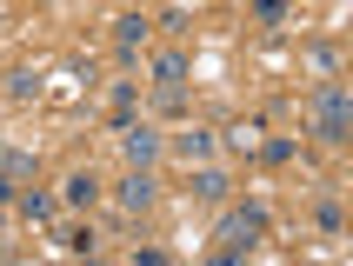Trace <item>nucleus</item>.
<instances>
[{"instance_id":"1","label":"nucleus","mask_w":353,"mask_h":266,"mask_svg":"<svg viewBox=\"0 0 353 266\" xmlns=\"http://www.w3.org/2000/svg\"><path fill=\"white\" fill-rule=\"evenodd\" d=\"M260 233H267V213H260V207H234L227 220H220V240H227V253H214V266H240V253L254 247Z\"/></svg>"},{"instance_id":"2","label":"nucleus","mask_w":353,"mask_h":266,"mask_svg":"<svg viewBox=\"0 0 353 266\" xmlns=\"http://www.w3.org/2000/svg\"><path fill=\"white\" fill-rule=\"evenodd\" d=\"M314 120H320V140H347V127H353V100H347V87H320Z\"/></svg>"},{"instance_id":"3","label":"nucleus","mask_w":353,"mask_h":266,"mask_svg":"<svg viewBox=\"0 0 353 266\" xmlns=\"http://www.w3.org/2000/svg\"><path fill=\"white\" fill-rule=\"evenodd\" d=\"M120 207H127V213H147V207H154V173H147V167H134L127 180H120Z\"/></svg>"},{"instance_id":"4","label":"nucleus","mask_w":353,"mask_h":266,"mask_svg":"<svg viewBox=\"0 0 353 266\" xmlns=\"http://www.w3.org/2000/svg\"><path fill=\"white\" fill-rule=\"evenodd\" d=\"M154 74H160V107H180V80H187V60H180V54H160V67H154Z\"/></svg>"},{"instance_id":"5","label":"nucleus","mask_w":353,"mask_h":266,"mask_svg":"<svg viewBox=\"0 0 353 266\" xmlns=\"http://www.w3.org/2000/svg\"><path fill=\"white\" fill-rule=\"evenodd\" d=\"M120 140H127V160H134V167H147V160L160 153V133H147V127H127Z\"/></svg>"},{"instance_id":"6","label":"nucleus","mask_w":353,"mask_h":266,"mask_svg":"<svg viewBox=\"0 0 353 266\" xmlns=\"http://www.w3.org/2000/svg\"><path fill=\"white\" fill-rule=\"evenodd\" d=\"M100 200V180L94 173H74V180H67V207H94Z\"/></svg>"},{"instance_id":"7","label":"nucleus","mask_w":353,"mask_h":266,"mask_svg":"<svg viewBox=\"0 0 353 266\" xmlns=\"http://www.w3.org/2000/svg\"><path fill=\"white\" fill-rule=\"evenodd\" d=\"M174 153H180V160H207V153H214V133H180V140H174Z\"/></svg>"},{"instance_id":"8","label":"nucleus","mask_w":353,"mask_h":266,"mask_svg":"<svg viewBox=\"0 0 353 266\" xmlns=\"http://www.w3.org/2000/svg\"><path fill=\"white\" fill-rule=\"evenodd\" d=\"M20 213H27L34 227H47V220H54V193H27V200H20Z\"/></svg>"},{"instance_id":"9","label":"nucleus","mask_w":353,"mask_h":266,"mask_svg":"<svg viewBox=\"0 0 353 266\" xmlns=\"http://www.w3.org/2000/svg\"><path fill=\"white\" fill-rule=\"evenodd\" d=\"M194 193H200V200H227V173H214V167L194 173Z\"/></svg>"},{"instance_id":"10","label":"nucleus","mask_w":353,"mask_h":266,"mask_svg":"<svg viewBox=\"0 0 353 266\" xmlns=\"http://www.w3.org/2000/svg\"><path fill=\"white\" fill-rule=\"evenodd\" d=\"M254 14L267 20V27H280V20H287V0H254Z\"/></svg>"},{"instance_id":"11","label":"nucleus","mask_w":353,"mask_h":266,"mask_svg":"<svg viewBox=\"0 0 353 266\" xmlns=\"http://www.w3.org/2000/svg\"><path fill=\"white\" fill-rule=\"evenodd\" d=\"M147 40V20H120V47H140Z\"/></svg>"},{"instance_id":"12","label":"nucleus","mask_w":353,"mask_h":266,"mask_svg":"<svg viewBox=\"0 0 353 266\" xmlns=\"http://www.w3.org/2000/svg\"><path fill=\"white\" fill-rule=\"evenodd\" d=\"M60 240H67V247H74V253H94V233H87V227H67V233H60Z\"/></svg>"},{"instance_id":"13","label":"nucleus","mask_w":353,"mask_h":266,"mask_svg":"<svg viewBox=\"0 0 353 266\" xmlns=\"http://www.w3.org/2000/svg\"><path fill=\"white\" fill-rule=\"evenodd\" d=\"M134 266H167V253H154V247H147V253H134Z\"/></svg>"},{"instance_id":"14","label":"nucleus","mask_w":353,"mask_h":266,"mask_svg":"<svg viewBox=\"0 0 353 266\" xmlns=\"http://www.w3.org/2000/svg\"><path fill=\"white\" fill-rule=\"evenodd\" d=\"M14 187H20V180H7V173H0V200H14Z\"/></svg>"},{"instance_id":"15","label":"nucleus","mask_w":353,"mask_h":266,"mask_svg":"<svg viewBox=\"0 0 353 266\" xmlns=\"http://www.w3.org/2000/svg\"><path fill=\"white\" fill-rule=\"evenodd\" d=\"M87 266H100V260H87Z\"/></svg>"}]
</instances>
